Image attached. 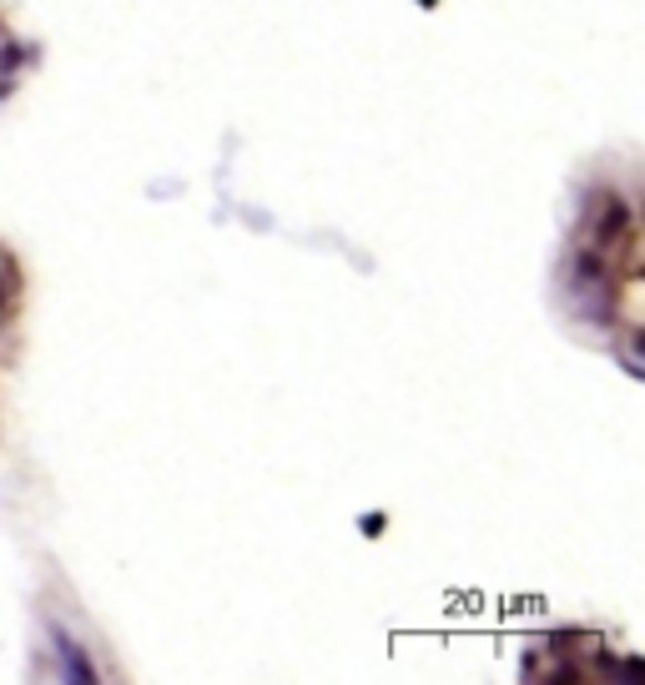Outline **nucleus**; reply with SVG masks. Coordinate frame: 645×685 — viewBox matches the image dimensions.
I'll use <instances>...</instances> for the list:
<instances>
[{"mask_svg": "<svg viewBox=\"0 0 645 685\" xmlns=\"http://www.w3.org/2000/svg\"><path fill=\"white\" fill-rule=\"evenodd\" d=\"M51 641H56V655H61V675H67V681H97V665L87 661V651H81L67 631L51 625Z\"/></svg>", "mask_w": 645, "mask_h": 685, "instance_id": "f257e3e1", "label": "nucleus"}, {"mask_svg": "<svg viewBox=\"0 0 645 685\" xmlns=\"http://www.w3.org/2000/svg\"><path fill=\"white\" fill-rule=\"evenodd\" d=\"M625 222H631V212H625V202H615V197H605V212H601V222H595V242L601 248H611L615 238L625 232Z\"/></svg>", "mask_w": 645, "mask_h": 685, "instance_id": "f03ea898", "label": "nucleus"}]
</instances>
